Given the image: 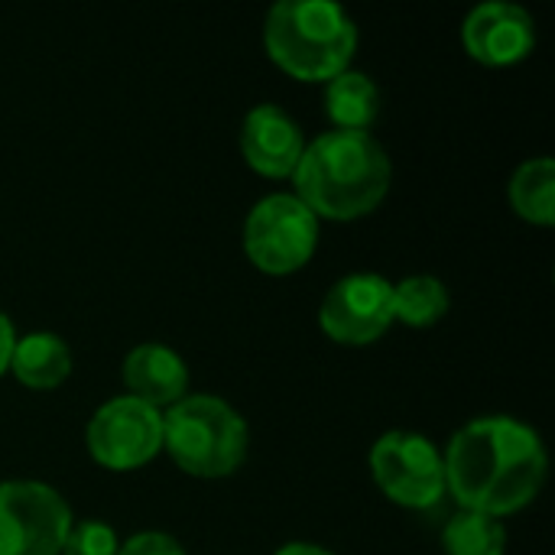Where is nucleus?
I'll use <instances>...</instances> for the list:
<instances>
[{"label": "nucleus", "mask_w": 555, "mask_h": 555, "mask_svg": "<svg viewBox=\"0 0 555 555\" xmlns=\"http://www.w3.org/2000/svg\"><path fill=\"white\" fill-rule=\"evenodd\" d=\"M446 491L465 507L488 517L517 514L546 481V449L540 436L511 416H481L462 426L449 452Z\"/></svg>", "instance_id": "1"}, {"label": "nucleus", "mask_w": 555, "mask_h": 555, "mask_svg": "<svg viewBox=\"0 0 555 555\" xmlns=\"http://www.w3.org/2000/svg\"><path fill=\"white\" fill-rule=\"evenodd\" d=\"M296 198L319 218H361L374 211L390 189V156L371 133L328 130L315 137L296 169Z\"/></svg>", "instance_id": "2"}, {"label": "nucleus", "mask_w": 555, "mask_h": 555, "mask_svg": "<svg viewBox=\"0 0 555 555\" xmlns=\"http://www.w3.org/2000/svg\"><path fill=\"white\" fill-rule=\"evenodd\" d=\"M270 59L299 81H332L348 72L358 26L335 0H280L263 23Z\"/></svg>", "instance_id": "3"}, {"label": "nucleus", "mask_w": 555, "mask_h": 555, "mask_svg": "<svg viewBox=\"0 0 555 555\" xmlns=\"http://www.w3.org/2000/svg\"><path fill=\"white\" fill-rule=\"evenodd\" d=\"M163 446L195 478H224L247 455V423L218 397L192 393L163 416Z\"/></svg>", "instance_id": "4"}, {"label": "nucleus", "mask_w": 555, "mask_h": 555, "mask_svg": "<svg viewBox=\"0 0 555 555\" xmlns=\"http://www.w3.org/2000/svg\"><path fill=\"white\" fill-rule=\"evenodd\" d=\"M319 244V218L296 195H267L260 198L244 221V250L247 257L273 276L306 267Z\"/></svg>", "instance_id": "5"}, {"label": "nucleus", "mask_w": 555, "mask_h": 555, "mask_svg": "<svg viewBox=\"0 0 555 555\" xmlns=\"http://www.w3.org/2000/svg\"><path fill=\"white\" fill-rule=\"evenodd\" d=\"M72 511L39 481H0V555H59Z\"/></svg>", "instance_id": "6"}, {"label": "nucleus", "mask_w": 555, "mask_h": 555, "mask_svg": "<svg viewBox=\"0 0 555 555\" xmlns=\"http://www.w3.org/2000/svg\"><path fill=\"white\" fill-rule=\"evenodd\" d=\"M377 488L403 507H433L446 494V465L436 446L416 433H387L371 449Z\"/></svg>", "instance_id": "7"}, {"label": "nucleus", "mask_w": 555, "mask_h": 555, "mask_svg": "<svg viewBox=\"0 0 555 555\" xmlns=\"http://www.w3.org/2000/svg\"><path fill=\"white\" fill-rule=\"evenodd\" d=\"M88 449L111 472L140 468L163 449V413L137 397H114L91 416Z\"/></svg>", "instance_id": "8"}, {"label": "nucleus", "mask_w": 555, "mask_h": 555, "mask_svg": "<svg viewBox=\"0 0 555 555\" xmlns=\"http://www.w3.org/2000/svg\"><path fill=\"white\" fill-rule=\"evenodd\" d=\"M393 283L380 273H351L338 280L319 309L322 332L338 345H371L393 322Z\"/></svg>", "instance_id": "9"}, {"label": "nucleus", "mask_w": 555, "mask_h": 555, "mask_svg": "<svg viewBox=\"0 0 555 555\" xmlns=\"http://www.w3.org/2000/svg\"><path fill=\"white\" fill-rule=\"evenodd\" d=\"M462 39L472 59L485 65H514L533 52L537 26L524 7L507 0H488L465 16Z\"/></svg>", "instance_id": "10"}, {"label": "nucleus", "mask_w": 555, "mask_h": 555, "mask_svg": "<svg viewBox=\"0 0 555 555\" xmlns=\"http://www.w3.org/2000/svg\"><path fill=\"white\" fill-rule=\"evenodd\" d=\"M241 150L244 159L270 179L293 176L306 140L299 124L280 107V104H257L241 127Z\"/></svg>", "instance_id": "11"}, {"label": "nucleus", "mask_w": 555, "mask_h": 555, "mask_svg": "<svg viewBox=\"0 0 555 555\" xmlns=\"http://www.w3.org/2000/svg\"><path fill=\"white\" fill-rule=\"evenodd\" d=\"M124 380L130 387V397L159 410L163 403H179L185 397L189 371L172 348L140 345L124 361Z\"/></svg>", "instance_id": "12"}, {"label": "nucleus", "mask_w": 555, "mask_h": 555, "mask_svg": "<svg viewBox=\"0 0 555 555\" xmlns=\"http://www.w3.org/2000/svg\"><path fill=\"white\" fill-rule=\"evenodd\" d=\"M10 371L20 384L33 390H52L59 387L72 371V351L68 345L52 332H33L26 338H16L10 354Z\"/></svg>", "instance_id": "13"}, {"label": "nucleus", "mask_w": 555, "mask_h": 555, "mask_svg": "<svg viewBox=\"0 0 555 555\" xmlns=\"http://www.w3.org/2000/svg\"><path fill=\"white\" fill-rule=\"evenodd\" d=\"M325 111L338 130L367 133L380 111V91L364 72H341L325 88Z\"/></svg>", "instance_id": "14"}, {"label": "nucleus", "mask_w": 555, "mask_h": 555, "mask_svg": "<svg viewBox=\"0 0 555 555\" xmlns=\"http://www.w3.org/2000/svg\"><path fill=\"white\" fill-rule=\"evenodd\" d=\"M511 202L533 224L555 221V163L550 156L527 159L511 179Z\"/></svg>", "instance_id": "15"}, {"label": "nucleus", "mask_w": 555, "mask_h": 555, "mask_svg": "<svg viewBox=\"0 0 555 555\" xmlns=\"http://www.w3.org/2000/svg\"><path fill=\"white\" fill-rule=\"evenodd\" d=\"M390 309H393V319L413 328H426L449 312V289L439 276L416 273V276H406L400 286H393Z\"/></svg>", "instance_id": "16"}, {"label": "nucleus", "mask_w": 555, "mask_h": 555, "mask_svg": "<svg viewBox=\"0 0 555 555\" xmlns=\"http://www.w3.org/2000/svg\"><path fill=\"white\" fill-rule=\"evenodd\" d=\"M442 546H446V555H504L507 530L498 517L462 511L446 524Z\"/></svg>", "instance_id": "17"}, {"label": "nucleus", "mask_w": 555, "mask_h": 555, "mask_svg": "<svg viewBox=\"0 0 555 555\" xmlns=\"http://www.w3.org/2000/svg\"><path fill=\"white\" fill-rule=\"evenodd\" d=\"M117 533L101 520H85L68 530L62 555H117Z\"/></svg>", "instance_id": "18"}, {"label": "nucleus", "mask_w": 555, "mask_h": 555, "mask_svg": "<svg viewBox=\"0 0 555 555\" xmlns=\"http://www.w3.org/2000/svg\"><path fill=\"white\" fill-rule=\"evenodd\" d=\"M117 555H185V550L169 533H137L117 550Z\"/></svg>", "instance_id": "19"}, {"label": "nucleus", "mask_w": 555, "mask_h": 555, "mask_svg": "<svg viewBox=\"0 0 555 555\" xmlns=\"http://www.w3.org/2000/svg\"><path fill=\"white\" fill-rule=\"evenodd\" d=\"M13 345H16V332H13V322L0 312V374L10 367V354H13Z\"/></svg>", "instance_id": "20"}, {"label": "nucleus", "mask_w": 555, "mask_h": 555, "mask_svg": "<svg viewBox=\"0 0 555 555\" xmlns=\"http://www.w3.org/2000/svg\"><path fill=\"white\" fill-rule=\"evenodd\" d=\"M276 555H332L322 546H312V543H286L283 550H276Z\"/></svg>", "instance_id": "21"}]
</instances>
